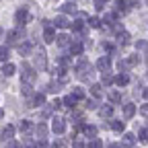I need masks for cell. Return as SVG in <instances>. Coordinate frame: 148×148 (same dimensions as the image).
<instances>
[{
  "mask_svg": "<svg viewBox=\"0 0 148 148\" xmlns=\"http://www.w3.org/2000/svg\"><path fill=\"white\" fill-rule=\"evenodd\" d=\"M21 72H23V74H21L23 84H33V82H35V78H37V76H35V74H37V70H35V68H31L27 62L21 66Z\"/></svg>",
  "mask_w": 148,
  "mask_h": 148,
  "instance_id": "6da1fadb",
  "label": "cell"
},
{
  "mask_svg": "<svg viewBox=\"0 0 148 148\" xmlns=\"http://www.w3.org/2000/svg\"><path fill=\"white\" fill-rule=\"evenodd\" d=\"M92 68H90V64L82 58V60H78V64H76V74H78V78H82V80H86V78H90L92 76Z\"/></svg>",
  "mask_w": 148,
  "mask_h": 148,
  "instance_id": "7a4b0ae2",
  "label": "cell"
},
{
  "mask_svg": "<svg viewBox=\"0 0 148 148\" xmlns=\"http://www.w3.org/2000/svg\"><path fill=\"white\" fill-rule=\"evenodd\" d=\"M18 41H23V27H16L6 33V43H18Z\"/></svg>",
  "mask_w": 148,
  "mask_h": 148,
  "instance_id": "3957f363",
  "label": "cell"
},
{
  "mask_svg": "<svg viewBox=\"0 0 148 148\" xmlns=\"http://www.w3.org/2000/svg\"><path fill=\"white\" fill-rule=\"evenodd\" d=\"M45 68V49L39 47L35 51V70H43Z\"/></svg>",
  "mask_w": 148,
  "mask_h": 148,
  "instance_id": "277c9868",
  "label": "cell"
},
{
  "mask_svg": "<svg viewBox=\"0 0 148 148\" xmlns=\"http://www.w3.org/2000/svg\"><path fill=\"white\" fill-rule=\"evenodd\" d=\"M51 130H53V134H64L66 132V121L62 119V117H53L51 119Z\"/></svg>",
  "mask_w": 148,
  "mask_h": 148,
  "instance_id": "5b68a950",
  "label": "cell"
},
{
  "mask_svg": "<svg viewBox=\"0 0 148 148\" xmlns=\"http://www.w3.org/2000/svg\"><path fill=\"white\" fill-rule=\"evenodd\" d=\"M14 21H16L18 27H23V25L29 21V10H27V8H18L16 14H14Z\"/></svg>",
  "mask_w": 148,
  "mask_h": 148,
  "instance_id": "8992f818",
  "label": "cell"
},
{
  "mask_svg": "<svg viewBox=\"0 0 148 148\" xmlns=\"http://www.w3.org/2000/svg\"><path fill=\"white\" fill-rule=\"evenodd\" d=\"M43 39H45V43H51V41H56V31H53V27L45 21V31H43Z\"/></svg>",
  "mask_w": 148,
  "mask_h": 148,
  "instance_id": "52a82bcc",
  "label": "cell"
},
{
  "mask_svg": "<svg viewBox=\"0 0 148 148\" xmlns=\"http://www.w3.org/2000/svg\"><path fill=\"white\" fill-rule=\"evenodd\" d=\"M97 68L105 74V72H109V68H111V58H107V56H103V58H99V62H97Z\"/></svg>",
  "mask_w": 148,
  "mask_h": 148,
  "instance_id": "ba28073f",
  "label": "cell"
},
{
  "mask_svg": "<svg viewBox=\"0 0 148 148\" xmlns=\"http://www.w3.org/2000/svg\"><path fill=\"white\" fill-rule=\"evenodd\" d=\"M53 25L58 27V29H68V27H72V23L68 21V18H66L64 14H60V16H56V21H53Z\"/></svg>",
  "mask_w": 148,
  "mask_h": 148,
  "instance_id": "9c48e42d",
  "label": "cell"
},
{
  "mask_svg": "<svg viewBox=\"0 0 148 148\" xmlns=\"http://www.w3.org/2000/svg\"><path fill=\"white\" fill-rule=\"evenodd\" d=\"M82 49H84V45H82L80 41H72V43H70V53H74V56H80Z\"/></svg>",
  "mask_w": 148,
  "mask_h": 148,
  "instance_id": "30bf717a",
  "label": "cell"
},
{
  "mask_svg": "<svg viewBox=\"0 0 148 148\" xmlns=\"http://www.w3.org/2000/svg\"><path fill=\"white\" fill-rule=\"evenodd\" d=\"M134 113H136V105H134V103H127V105L123 107V117L130 119V117H134Z\"/></svg>",
  "mask_w": 148,
  "mask_h": 148,
  "instance_id": "8fae6325",
  "label": "cell"
},
{
  "mask_svg": "<svg viewBox=\"0 0 148 148\" xmlns=\"http://www.w3.org/2000/svg\"><path fill=\"white\" fill-rule=\"evenodd\" d=\"M43 103H45V95H43V92H37V95L33 97V101H31V107H39Z\"/></svg>",
  "mask_w": 148,
  "mask_h": 148,
  "instance_id": "7c38bea8",
  "label": "cell"
},
{
  "mask_svg": "<svg viewBox=\"0 0 148 148\" xmlns=\"http://www.w3.org/2000/svg\"><path fill=\"white\" fill-rule=\"evenodd\" d=\"M31 127H33L31 121H29V119H23L21 123H18V132H21V134H29V132H31Z\"/></svg>",
  "mask_w": 148,
  "mask_h": 148,
  "instance_id": "4fadbf2b",
  "label": "cell"
},
{
  "mask_svg": "<svg viewBox=\"0 0 148 148\" xmlns=\"http://www.w3.org/2000/svg\"><path fill=\"white\" fill-rule=\"evenodd\" d=\"M82 132L86 134V138L92 140V138L97 136V127H95V125H82Z\"/></svg>",
  "mask_w": 148,
  "mask_h": 148,
  "instance_id": "5bb4252c",
  "label": "cell"
},
{
  "mask_svg": "<svg viewBox=\"0 0 148 148\" xmlns=\"http://www.w3.org/2000/svg\"><path fill=\"white\" fill-rule=\"evenodd\" d=\"M115 82H117L119 86H125V84L130 82V76H127V74H125V72H119V74H117V76H115Z\"/></svg>",
  "mask_w": 148,
  "mask_h": 148,
  "instance_id": "9a60e30c",
  "label": "cell"
},
{
  "mask_svg": "<svg viewBox=\"0 0 148 148\" xmlns=\"http://www.w3.org/2000/svg\"><path fill=\"white\" fill-rule=\"evenodd\" d=\"M117 43H121V45L130 43V33H127V31H119V33H117Z\"/></svg>",
  "mask_w": 148,
  "mask_h": 148,
  "instance_id": "2e32d148",
  "label": "cell"
},
{
  "mask_svg": "<svg viewBox=\"0 0 148 148\" xmlns=\"http://www.w3.org/2000/svg\"><path fill=\"white\" fill-rule=\"evenodd\" d=\"M12 136H14V127L12 125H6L2 130V140H12Z\"/></svg>",
  "mask_w": 148,
  "mask_h": 148,
  "instance_id": "e0dca14e",
  "label": "cell"
},
{
  "mask_svg": "<svg viewBox=\"0 0 148 148\" xmlns=\"http://www.w3.org/2000/svg\"><path fill=\"white\" fill-rule=\"evenodd\" d=\"M62 103H64L68 109H72V107H76V97H74V95H66Z\"/></svg>",
  "mask_w": 148,
  "mask_h": 148,
  "instance_id": "ac0fdd59",
  "label": "cell"
},
{
  "mask_svg": "<svg viewBox=\"0 0 148 148\" xmlns=\"http://www.w3.org/2000/svg\"><path fill=\"white\" fill-rule=\"evenodd\" d=\"M35 132H37V136H39V140H45V136H47V127H45V123H39L35 127Z\"/></svg>",
  "mask_w": 148,
  "mask_h": 148,
  "instance_id": "d6986e66",
  "label": "cell"
},
{
  "mask_svg": "<svg viewBox=\"0 0 148 148\" xmlns=\"http://www.w3.org/2000/svg\"><path fill=\"white\" fill-rule=\"evenodd\" d=\"M72 31H76V33H84V23L80 21V18H76V21L72 23Z\"/></svg>",
  "mask_w": 148,
  "mask_h": 148,
  "instance_id": "ffe728a7",
  "label": "cell"
},
{
  "mask_svg": "<svg viewBox=\"0 0 148 148\" xmlns=\"http://www.w3.org/2000/svg\"><path fill=\"white\" fill-rule=\"evenodd\" d=\"M90 95L99 99V97L103 95V86H101V84H92V86H90Z\"/></svg>",
  "mask_w": 148,
  "mask_h": 148,
  "instance_id": "44dd1931",
  "label": "cell"
},
{
  "mask_svg": "<svg viewBox=\"0 0 148 148\" xmlns=\"http://www.w3.org/2000/svg\"><path fill=\"white\" fill-rule=\"evenodd\" d=\"M56 41H58L60 47H66V45L70 43V37H68V35H58V37H56Z\"/></svg>",
  "mask_w": 148,
  "mask_h": 148,
  "instance_id": "7402d4cb",
  "label": "cell"
},
{
  "mask_svg": "<svg viewBox=\"0 0 148 148\" xmlns=\"http://www.w3.org/2000/svg\"><path fill=\"white\" fill-rule=\"evenodd\" d=\"M123 127H125V123H121L119 119H113V121H111V130H115V132H123Z\"/></svg>",
  "mask_w": 148,
  "mask_h": 148,
  "instance_id": "603a6c76",
  "label": "cell"
},
{
  "mask_svg": "<svg viewBox=\"0 0 148 148\" xmlns=\"http://www.w3.org/2000/svg\"><path fill=\"white\" fill-rule=\"evenodd\" d=\"M109 101H111V103H119V101H121V92L111 90V92H109Z\"/></svg>",
  "mask_w": 148,
  "mask_h": 148,
  "instance_id": "cb8c5ba5",
  "label": "cell"
},
{
  "mask_svg": "<svg viewBox=\"0 0 148 148\" xmlns=\"http://www.w3.org/2000/svg\"><path fill=\"white\" fill-rule=\"evenodd\" d=\"M6 60H8V47L6 45H0V62L6 64Z\"/></svg>",
  "mask_w": 148,
  "mask_h": 148,
  "instance_id": "d4e9b609",
  "label": "cell"
},
{
  "mask_svg": "<svg viewBox=\"0 0 148 148\" xmlns=\"http://www.w3.org/2000/svg\"><path fill=\"white\" fill-rule=\"evenodd\" d=\"M138 62H140V56H130V58H127L123 64H125V68H127V66H136Z\"/></svg>",
  "mask_w": 148,
  "mask_h": 148,
  "instance_id": "484cf974",
  "label": "cell"
},
{
  "mask_svg": "<svg viewBox=\"0 0 148 148\" xmlns=\"http://www.w3.org/2000/svg\"><path fill=\"white\" fill-rule=\"evenodd\" d=\"M99 113H101V117H111V113H113V107H111V105H105Z\"/></svg>",
  "mask_w": 148,
  "mask_h": 148,
  "instance_id": "4316f807",
  "label": "cell"
},
{
  "mask_svg": "<svg viewBox=\"0 0 148 148\" xmlns=\"http://www.w3.org/2000/svg\"><path fill=\"white\" fill-rule=\"evenodd\" d=\"M60 10H62V12H72V14H74V12H76V6L68 2V4H62V6H60Z\"/></svg>",
  "mask_w": 148,
  "mask_h": 148,
  "instance_id": "83f0119b",
  "label": "cell"
},
{
  "mask_svg": "<svg viewBox=\"0 0 148 148\" xmlns=\"http://www.w3.org/2000/svg\"><path fill=\"white\" fill-rule=\"evenodd\" d=\"M101 82H103V84H111V82H115V78H113V76H111V74H109V72H105V74H103V76H101Z\"/></svg>",
  "mask_w": 148,
  "mask_h": 148,
  "instance_id": "f1b7e54d",
  "label": "cell"
},
{
  "mask_svg": "<svg viewBox=\"0 0 148 148\" xmlns=\"http://www.w3.org/2000/svg\"><path fill=\"white\" fill-rule=\"evenodd\" d=\"M88 148H103V142L99 138H92V140H88Z\"/></svg>",
  "mask_w": 148,
  "mask_h": 148,
  "instance_id": "f546056e",
  "label": "cell"
},
{
  "mask_svg": "<svg viewBox=\"0 0 148 148\" xmlns=\"http://www.w3.org/2000/svg\"><path fill=\"white\" fill-rule=\"evenodd\" d=\"M125 6H130V2H125V0H117V2H115L117 12H123V10H125Z\"/></svg>",
  "mask_w": 148,
  "mask_h": 148,
  "instance_id": "4dcf8cb0",
  "label": "cell"
},
{
  "mask_svg": "<svg viewBox=\"0 0 148 148\" xmlns=\"http://www.w3.org/2000/svg\"><path fill=\"white\" fill-rule=\"evenodd\" d=\"M88 25H90V27H95V29H99V27H101V18L90 16V18H88Z\"/></svg>",
  "mask_w": 148,
  "mask_h": 148,
  "instance_id": "1f68e13d",
  "label": "cell"
},
{
  "mask_svg": "<svg viewBox=\"0 0 148 148\" xmlns=\"http://www.w3.org/2000/svg\"><path fill=\"white\" fill-rule=\"evenodd\" d=\"M4 74H6V76H10V74H14V64L6 62V64H4Z\"/></svg>",
  "mask_w": 148,
  "mask_h": 148,
  "instance_id": "d6a6232c",
  "label": "cell"
},
{
  "mask_svg": "<svg viewBox=\"0 0 148 148\" xmlns=\"http://www.w3.org/2000/svg\"><path fill=\"white\" fill-rule=\"evenodd\" d=\"M29 49H31V45H29V43L18 45V53H21V56H27V53H29Z\"/></svg>",
  "mask_w": 148,
  "mask_h": 148,
  "instance_id": "836d02e7",
  "label": "cell"
},
{
  "mask_svg": "<svg viewBox=\"0 0 148 148\" xmlns=\"http://www.w3.org/2000/svg\"><path fill=\"white\" fill-rule=\"evenodd\" d=\"M72 90H74V92H72V95H74V97H76V99H84V90H82L80 86H76V88H72Z\"/></svg>",
  "mask_w": 148,
  "mask_h": 148,
  "instance_id": "e575fe53",
  "label": "cell"
},
{
  "mask_svg": "<svg viewBox=\"0 0 148 148\" xmlns=\"http://www.w3.org/2000/svg\"><path fill=\"white\" fill-rule=\"evenodd\" d=\"M134 140H136V138H134V134H125V136H123V144H130V146H132V144H134Z\"/></svg>",
  "mask_w": 148,
  "mask_h": 148,
  "instance_id": "d590c367",
  "label": "cell"
},
{
  "mask_svg": "<svg viewBox=\"0 0 148 148\" xmlns=\"http://www.w3.org/2000/svg\"><path fill=\"white\" fill-rule=\"evenodd\" d=\"M6 148H23V146H21V142H16V140H8Z\"/></svg>",
  "mask_w": 148,
  "mask_h": 148,
  "instance_id": "8d00e7d4",
  "label": "cell"
},
{
  "mask_svg": "<svg viewBox=\"0 0 148 148\" xmlns=\"http://www.w3.org/2000/svg\"><path fill=\"white\" fill-rule=\"evenodd\" d=\"M140 140L142 142H148V130H140Z\"/></svg>",
  "mask_w": 148,
  "mask_h": 148,
  "instance_id": "74e56055",
  "label": "cell"
},
{
  "mask_svg": "<svg viewBox=\"0 0 148 148\" xmlns=\"http://www.w3.org/2000/svg\"><path fill=\"white\" fill-rule=\"evenodd\" d=\"M105 4H107V0H95V6H97L99 10H101V8H103Z\"/></svg>",
  "mask_w": 148,
  "mask_h": 148,
  "instance_id": "f35d334b",
  "label": "cell"
},
{
  "mask_svg": "<svg viewBox=\"0 0 148 148\" xmlns=\"http://www.w3.org/2000/svg\"><path fill=\"white\" fill-rule=\"evenodd\" d=\"M72 144H74V148H84V142L82 140H74Z\"/></svg>",
  "mask_w": 148,
  "mask_h": 148,
  "instance_id": "ab89813d",
  "label": "cell"
},
{
  "mask_svg": "<svg viewBox=\"0 0 148 148\" xmlns=\"http://www.w3.org/2000/svg\"><path fill=\"white\" fill-rule=\"evenodd\" d=\"M140 113H142V115H148V103H144V105L140 107Z\"/></svg>",
  "mask_w": 148,
  "mask_h": 148,
  "instance_id": "60d3db41",
  "label": "cell"
},
{
  "mask_svg": "<svg viewBox=\"0 0 148 148\" xmlns=\"http://www.w3.org/2000/svg\"><path fill=\"white\" fill-rule=\"evenodd\" d=\"M35 148H47V144H45V140H39V144H37Z\"/></svg>",
  "mask_w": 148,
  "mask_h": 148,
  "instance_id": "b9f144b4",
  "label": "cell"
},
{
  "mask_svg": "<svg viewBox=\"0 0 148 148\" xmlns=\"http://www.w3.org/2000/svg\"><path fill=\"white\" fill-rule=\"evenodd\" d=\"M109 148H123V144H119V142H113V144H109Z\"/></svg>",
  "mask_w": 148,
  "mask_h": 148,
  "instance_id": "7bdbcfd3",
  "label": "cell"
},
{
  "mask_svg": "<svg viewBox=\"0 0 148 148\" xmlns=\"http://www.w3.org/2000/svg\"><path fill=\"white\" fill-rule=\"evenodd\" d=\"M142 95H144V99H148V88H144V92H142Z\"/></svg>",
  "mask_w": 148,
  "mask_h": 148,
  "instance_id": "ee69618b",
  "label": "cell"
},
{
  "mask_svg": "<svg viewBox=\"0 0 148 148\" xmlns=\"http://www.w3.org/2000/svg\"><path fill=\"white\" fill-rule=\"evenodd\" d=\"M2 117H4V109H2V107H0V119H2Z\"/></svg>",
  "mask_w": 148,
  "mask_h": 148,
  "instance_id": "f6af8a7d",
  "label": "cell"
},
{
  "mask_svg": "<svg viewBox=\"0 0 148 148\" xmlns=\"http://www.w3.org/2000/svg\"><path fill=\"white\" fill-rule=\"evenodd\" d=\"M0 35H2V29H0Z\"/></svg>",
  "mask_w": 148,
  "mask_h": 148,
  "instance_id": "bcb514c9",
  "label": "cell"
}]
</instances>
